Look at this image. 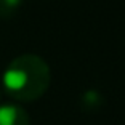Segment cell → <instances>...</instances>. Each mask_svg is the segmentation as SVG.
Instances as JSON below:
<instances>
[{"label": "cell", "instance_id": "cell-1", "mask_svg": "<svg viewBox=\"0 0 125 125\" xmlns=\"http://www.w3.org/2000/svg\"><path fill=\"white\" fill-rule=\"evenodd\" d=\"M52 72L43 58L32 53L19 55L8 64L3 74V88L13 99L35 101L47 93Z\"/></svg>", "mask_w": 125, "mask_h": 125}, {"label": "cell", "instance_id": "cell-2", "mask_svg": "<svg viewBox=\"0 0 125 125\" xmlns=\"http://www.w3.org/2000/svg\"><path fill=\"white\" fill-rule=\"evenodd\" d=\"M0 125H29V115L18 104H0Z\"/></svg>", "mask_w": 125, "mask_h": 125}, {"label": "cell", "instance_id": "cell-3", "mask_svg": "<svg viewBox=\"0 0 125 125\" xmlns=\"http://www.w3.org/2000/svg\"><path fill=\"white\" fill-rule=\"evenodd\" d=\"M103 103L104 98L98 90H87L80 96V107L85 112H96V111L101 109Z\"/></svg>", "mask_w": 125, "mask_h": 125}, {"label": "cell", "instance_id": "cell-4", "mask_svg": "<svg viewBox=\"0 0 125 125\" xmlns=\"http://www.w3.org/2000/svg\"><path fill=\"white\" fill-rule=\"evenodd\" d=\"M19 5H21V0H0V18H11L18 11Z\"/></svg>", "mask_w": 125, "mask_h": 125}, {"label": "cell", "instance_id": "cell-5", "mask_svg": "<svg viewBox=\"0 0 125 125\" xmlns=\"http://www.w3.org/2000/svg\"><path fill=\"white\" fill-rule=\"evenodd\" d=\"M0 98H2V88H0Z\"/></svg>", "mask_w": 125, "mask_h": 125}]
</instances>
